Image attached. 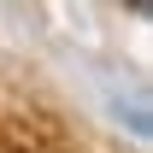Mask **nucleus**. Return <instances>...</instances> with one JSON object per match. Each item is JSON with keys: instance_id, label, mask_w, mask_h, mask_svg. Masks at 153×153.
Segmentation results:
<instances>
[]
</instances>
